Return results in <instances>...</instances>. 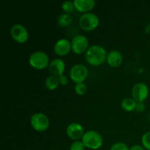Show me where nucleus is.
Listing matches in <instances>:
<instances>
[{
	"label": "nucleus",
	"instance_id": "4468645a",
	"mask_svg": "<svg viewBox=\"0 0 150 150\" xmlns=\"http://www.w3.org/2000/svg\"><path fill=\"white\" fill-rule=\"evenodd\" d=\"M106 62L111 67H118L122 64L123 57L121 52L117 50L111 51L107 54Z\"/></svg>",
	"mask_w": 150,
	"mask_h": 150
},
{
	"label": "nucleus",
	"instance_id": "0eeeda50",
	"mask_svg": "<svg viewBox=\"0 0 150 150\" xmlns=\"http://www.w3.org/2000/svg\"><path fill=\"white\" fill-rule=\"evenodd\" d=\"M10 35L11 38L16 42L23 44L27 42L29 39V32L25 26L20 23H16L10 29Z\"/></svg>",
	"mask_w": 150,
	"mask_h": 150
},
{
	"label": "nucleus",
	"instance_id": "f03ea898",
	"mask_svg": "<svg viewBox=\"0 0 150 150\" xmlns=\"http://www.w3.org/2000/svg\"><path fill=\"white\" fill-rule=\"evenodd\" d=\"M81 141L85 147L93 150L100 149L103 144L102 136L95 130H88L85 132Z\"/></svg>",
	"mask_w": 150,
	"mask_h": 150
},
{
	"label": "nucleus",
	"instance_id": "423d86ee",
	"mask_svg": "<svg viewBox=\"0 0 150 150\" xmlns=\"http://www.w3.org/2000/svg\"><path fill=\"white\" fill-rule=\"evenodd\" d=\"M70 79L75 83H83L89 76V70L87 67L81 64H75L70 70Z\"/></svg>",
	"mask_w": 150,
	"mask_h": 150
},
{
	"label": "nucleus",
	"instance_id": "20e7f679",
	"mask_svg": "<svg viewBox=\"0 0 150 150\" xmlns=\"http://www.w3.org/2000/svg\"><path fill=\"white\" fill-rule=\"evenodd\" d=\"M29 63L36 70H42L49 66V57L43 51H35L29 56Z\"/></svg>",
	"mask_w": 150,
	"mask_h": 150
},
{
	"label": "nucleus",
	"instance_id": "dca6fc26",
	"mask_svg": "<svg viewBox=\"0 0 150 150\" xmlns=\"http://www.w3.org/2000/svg\"><path fill=\"white\" fill-rule=\"evenodd\" d=\"M59 78L56 77L54 76H50L47 77V79L45 81V86L47 89L51 91H54L58 88L59 85Z\"/></svg>",
	"mask_w": 150,
	"mask_h": 150
},
{
	"label": "nucleus",
	"instance_id": "ddd939ff",
	"mask_svg": "<svg viewBox=\"0 0 150 150\" xmlns=\"http://www.w3.org/2000/svg\"><path fill=\"white\" fill-rule=\"evenodd\" d=\"M75 10L79 13H89L95 7V0H74L73 1Z\"/></svg>",
	"mask_w": 150,
	"mask_h": 150
},
{
	"label": "nucleus",
	"instance_id": "b1692460",
	"mask_svg": "<svg viewBox=\"0 0 150 150\" xmlns=\"http://www.w3.org/2000/svg\"><path fill=\"white\" fill-rule=\"evenodd\" d=\"M59 83L62 86H66L68 83V78L65 75H62L61 76L59 77Z\"/></svg>",
	"mask_w": 150,
	"mask_h": 150
},
{
	"label": "nucleus",
	"instance_id": "aec40b11",
	"mask_svg": "<svg viewBox=\"0 0 150 150\" xmlns=\"http://www.w3.org/2000/svg\"><path fill=\"white\" fill-rule=\"evenodd\" d=\"M142 144L145 149L150 150V131L146 132L142 136Z\"/></svg>",
	"mask_w": 150,
	"mask_h": 150
},
{
	"label": "nucleus",
	"instance_id": "412c9836",
	"mask_svg": "<svg viewBox=\"0 0 150 150\" xmlns=\"http://www.w3.org/2000/svg\"><path fill=\"white\" fill-rule=\"evenodd\" d=\"M85 146L81 140L75 141L70 144V150H85Z\"/></svg>",
	"mask_w": 150,
	"mask_h": 150
},
{
	"label": "nucleus",
	"instance_id": "4be33fe9",
	"mask_svg": "<svg viewBox=\"0 0 150 150\" xmlns=\"http://www.w3.org/2000/svg\"><path fill=\"white\" fill-rule=\"evenodd\" d=\"M110 150H130V148L123 142H117L111 146Z\"/></svg>",
	"mask_w": 150,
	"mask_h": 150
},
{
	"label": "nucleus",
	"instance_id": "f257e3e1",
	"mask_svg": "<svg viewBox=\"0 0 150 150\" xmlns=\"http://www.w3.org/2000/svg\"><path fill=\"white\" fill-rule=\"evenodd\" d=\"M106 50L99 45H94L89 47L85 53V59L86 62L94 67L100 66L106 61Z\"/></svg>",
	"mask_w": 150,
	"mask_h": 150
},
{
	"label": "nucleus",
	"instance_id": "2eb2a0df",
	"mask_svg": "<svg viewBox=\"0 0 150 150\" xmlns=\"http://www.w3.org/2000/svg\"><path fill=\"white\" fill-rule=\"evenodd\" d=\"M137 102L133 98H126L121 102V107L123 110L127 112H132L136 110Z\"/></svg>",
	"mask_w": 150,
	"mask_h": 150
},
{
	"label": "nucleus",
	"instance_id": "1a4fd4ad",
	"mask_svg": "<svg viewBox=\"0 0 150 150\" xmlns=\"http://www.w3.org/2000/svg\"><path fill=\"white\" fill-rule=\"evenodd\" d=\"M149 87L143 82L136 83L132 89V98L137 103H144L149 96Z\"/></svg>",
	"mask_w": 150,
	"mask_h": 150
},
{
	"label": "nucleus",
	"instance_id": "9d476101",
	"mask_svg": "<svg viewBox=\"0 0 150 150\" xmlns=\"http://www.w3.org/2000/svg\"><path fill=\"white\" fill-rule=\"evenodd\" d=\"M66 133L69 139L75 142V141H79L82 139L85 132L83 127L80 123L72 122L67 125Z\"/></svg>",
	"mask_w": 150,
	"mask_h": 150
},
{
	"label": "nucleus",
	"instance_id": "6ab92c4d",
	"mask_svg": "<svg viewBox=\"0 0 150 150\" xmlns=\"http://www.w3.org/2000/svg\"><path fill=\"white\" fill-rule=\"evenodd\" d=\"M74 90L77 95H83L87 92L88 88L84 83H79L75 85Z\"/></svg>",
	"mask_w": 150,
	"mask_h": 150
},
{
	"label": "nucleus",
	"instance_id": "7ed1b4c3",
	"mask_svg": "<svg viewBox=\"0 0 150 150\" xmlns=\"http://www.w3.org/2000/svg\"><path fill=\"white\" fill-rule=\"evenodd\" d=\"M80 27L86 32H92L98 28L100 19L96 14L93 13H83L79 21Z\"/></svg>",
	"mask_w": 150,
	"mask_h": 150
},
{
	"label": "nucleus",
	"instance_id": "39448f33",
	"mask_svg": "<svg viewBox=\"0 0 150 150\" xmlns=\"http://www.w3.org/2000/svg\"><path fill=\"white\" fill-rule=\"evenodd\" d=\"M30 124L32 128L38 132H44L49 127V119L43 113H35L31 117Z\"/></svg>",
	"mask_w": 150,
	"mask_h": 150
},
{
	"label": "nucleus",
	"instance_id": "a211bd4d",
	"mask_svg": "<svg viewBox=\"0 0 150 150\" xmlns=\"http://www.w3.org/2000/svg\"><path fill=\"white\" fill-rule=\"evenodd\" d=\"M62 10L64 12V13L70 14L75 10L74 3L71 1H63L62 4Z\"/></svg>",
	"mask_w": 150,
	"mask_h": 150
},
{
	"label": "nucleus",
	"instance_id": "393cba45",
	"mask_svg": "<svg viewBox=\"0 0 150 150\" xmlns=\"http://www.w3.org/2000/svg\"><path fill=\"white\" fill-rule=\"evenodd\" d=\"M130 150H145V149L143 146H142V145L135 144L133 145L132 146H130Z\"/></svg>",
	"mask_w": 150,
	"mask_h": 150
},
{
	"label": "nucleus",
	"instance_id": "a878e982",
	"mask_svg": "<svg viewBox=\"0 0 150 150\" xmlns=\"http://www.w3.org/2000/svg\"><path fill=\"white\" fill-rule=\"evenodd\" d=\"M145 32L147 34L150 33V23L146 25V26L145 27Z\"/></svg>",
	"mask_w": 150,
	"mask_h": 150
},
{
	"label": "nucleus",
	"instance_id": "9b49d317",
	"mask_svg": "<svg viewBox=\"0 0 150 150\" xmlns=\"http://www.w3.org/2000/svg\"><path fill=\"white\" fill-rule=\"evenodd\" d=\"M72 50L71 41L66 38H62L56 42L54 46V51L57 55L64 57L67 55Z\"/></svg>",
	"mask_w": 150,
	"mask_h": 150
},
{
	"label": "nucleus",
	"instance_id": "f3484780",
	"mask_svg": "<svg viewBox=\"0 0 150 150\" xmlns=\"http://www.w3.org/2000/svg\"><path fill=\"white\" fill-rule=\"evenodd\" d=\"M72 22H73V18L70 14H67V13H63L60 15L58 18L59 25L62 27L70 26Z\"/></svg>",
	"mask_w": 150,
	"mask_h": 150
},
{
	"label": "nucleus",
	"instance_id": "6e6552de",
	"mask_svg": "<svg viewBox=\"0 0 150 150\" xmlns=\"http://www.w3.org/2000/svg\"><path fill=\"white\" fill-rule=\"evenodd\" d=\"M72 51L76 54H82L86 53L89 47V40L82 35H77L71 40Z\"/></svg>",
	"mask_w": 150,
	"mask_h": 150
},
{
	"label": "nucleus",
	"instance_id": "f8f14e48",
	"mask_svg": "<svg viewBox=\"0 0 150 150\" xmlns=\"http://www.w3.org/2000/svg\"><path fill=\"white\" fill-rule=\"evenodd\" d=\"M65 62L62 59H54L50 62L48 66V70L51 76L59 77L62 75H64L65 70Z\"/></svg>",
	"mask_w": 150,
	"mask_h": 150
},
{
	"label": "nucleus",
	"instance_id": "5701e85b",
	"mask_svg": "<svg viewBox=\"0 0 150 150\" xmlns=\"http://www.w3.org/2000/svg\"><path fill=\"white\" fill-rule=\"evenodd\" d=\"M145 108H146V106H145L144 103H137L135 111L139 113H142L145 111Z\"/></svg>",
	"mask_w": 150,
	"mask_h": 150
}]
</instances>
